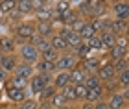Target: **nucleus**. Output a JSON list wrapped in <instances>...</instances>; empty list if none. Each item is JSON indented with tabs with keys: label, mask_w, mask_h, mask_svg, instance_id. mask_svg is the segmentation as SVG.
Listing matches in <instances>:
<instances>
[{
	"label": "nucleus",
	"mask_w": 129,
	"mask_h": 109,
	"mask_svg": "<svg viewBox=\"0 0 129 109\" xmlns=\"http://www.w3.org/2000/svg\"><path fill=\"white\" fill-rule=\"evenodd\" d=\"M105 102H107L109 109H120V107L127 105V100L124 98V94H122V93H113V94H109Z\"/></svg>",
	"instance_id": "nucleus-17"
},
{
	"label": "nucleus",
	"mask_w": 129,
	"mask_h": 109,
	"mask_svg": "<svg viewBox=\"0 0 129 109\" xmlns=\"http://www.w3.org/2000/svg\"><path fill=\"white\" fill-rule=\"evenodd\" d=\"M113 68H114V72H116V74L129 70V61H127V57H124V59H120V61L113 63Z\"/></svg>",
	"instance_id": "nucleus-32"
},
{
	"label": "nucleus",
	"mask_w": 129,
	"mask_h": 109,
	"mask_svg": "<svg viewBox=\"0 0 129 109\" xmlns=\"http://www.w3.org/2000/svg\"><path fill=\"white\" fill-rule=\"evenodd\" d=\"M70 109H79V107H72V105H70Z\"/></svg>",
	"instance_id": "nucleus-45"
},
{
	"label": "nucleus",
	"mask_w": 129,
	"mask_h": 109,
	"mask_svg": "<svg viewBox=\"0 0 129 109\" xmlns=\"http://www.w3.org/2000/svg\"><path fill=\"white\" fill-rule=\"evenodd\" d=\"M94 109H109V105H107L105 100H102V102H98V104H94Z\"/></svg>",
	"instance_id": "nucleus-37"
},
{
	"label": "nucleus",
	"mask_w": 129,
	"mask_h": 109,
	"mask_svg": "<svg viewBox=\"0 0 129 109\" xmlns=\"http://www.w3.org/2000/svg\"><path fill=\"white\" fill-rule=\"evenodd\" d=\"M48 105H50V109H57V107H67L68 104H67V100L61 96V93L57 91V93L48 100Z\"/></svg>",
	"instance_id": "nucleus-25"
},
{
	"label": "nucleus",
	"mask_w": 129,
	"mask_h": 109,
	"mask_svg": "<svg viewBox=\"0 0 129 109\" xmlns=\"http://www.w3.org/2000/svg\"><path fill=\"white\" fill-rule=\"evenodd\" d=\"M96 76L100 78V81L102 83H107L111 81V79H114L116 78V72H114V68H113V63H102L98 68V72H96Z\"/></svg>",
	"instance_id": "nucleus-8"
},
{
	"label": "nucleus",
	"mask_w": 129,
	"mask_h": 109,
	"mask_svg": "<svg viewBox=\"0 0 129 109\" xmlns=\"http://www.w3.org/2000/svg\"><path fill=\"white\" fill-rule=\"evenodd\" d=\"M13 33H15V43H17V46L22 43H28L30 41V37L35 33V24H33V20H20V22H17V24L13 26Z\"/></svg>",
	"instance_id": "nucleus-1"
},
{
	"label": "nucleus",
	"mask_w": 129,
	"mask_h": 109,
	"mask_svg": "<svg viewBox=\"0 0 129 109\" xmlns=\"http://www.w3.org/2000/svg\"><path fill=\"white\" fill-rule=\"evenodd\" d=\"M33 24H35V33H39L44 39H50L55 33V26L52 22H35L33 20Z\"/></svg>",
	"instance_id": "nucleus-12"
},
{
	"label": "nucleus",
	"mask_w": 129,
	"mask_h": 109,
	"mask_svg": "<svg viewBox=\"0 0 129 109\" xmlns=\"http://www.w3.org/2000/svg\"><path fill=\"white\" fill-rule=\"evenodd\" d=\"M17 59H19L20 63H28V65H35V63L39 61V52H37V48L31 46L30 43H22L17 46Z\"/></svg>",
	"instance_id": "nucleus-2"
},
{
	"label": "nucleus",
	"mask_w": 129,
	"mask_h": 109,
	"mask_svg": "<svg viewBox=\"0 0 129 109\" xmlns=\"http://www.w3.org/2000/svg\"><path fill=\"white\" fill-rule=\"evenodd\" d=\"M59 93H61L63 98L67 100V104H68V105L72 104V102H76V91H74V85H67V87L61 89Z\"/></svg>",
	"instance_id": "nucleus-26"
},
{
	"label": "nucleus",
	"mask_w": 129,
	"mask_h": 109,
	"mask_svg": "<svg viewBox=\"0 0 129 109\" xmlns=\"http://www.w3.org/2000/svg\"><path fill=\"white\" fill-rule=\"evenodd\" d=\"M116 81H118V87H120V89L125 91V89L129 87V70L116 74Z\"/></svg>",
	"instance_id": "nucleus-30"
},
{
	"label": "nucleus",
	"mask_w": 129,
	"mask_h": 109,
	"mask_svg": "<svg viewBox=\"0 0 129 109\" xmlns=\"http://www.w3.org/2000/svg\"><path fill=\"white\" fill-rule=\"evenodd\" d=\"M57 93V91L54 89V85H46V87L41 91V94H39V98H41V102H48L52 96H54Z\"/></svg>",
	"instance_id": "nucleus-29"
},
{
	"label": "nucleus",
	"mask_w": 129,
	"mask_h": 109,
	"mask_svg": "<svg viewBox=\"0 0 129 109\" xmlns=\"http://www.w3.org/2000/svg\"><path fill=\"white\" fill-rule=\"evenodd\" d=\"M0 109H13V107H9V105H0Z\"/></svg>",
	"instance_id": "nucleus-42"
},
{
	"label": "nucleus",
	"mask_w": 129,
	"mask_h": 109,
	"mask_svg": "<svg viewBox=\"0 0 129 109\" xmlns=\"http://www.w3.org/2000/svg\"><path fill=\"white\" fill-rule=\"evenodd\" d=\"M57 109H70V105H67V107H57Z\"/></svg>",
	"instance_id": "nucleus-43"
},
{
	"label": "nucleus",
	"mask_w": 129,
	"mask_h": 109,
	"mask_svg": "<svg viewBox=\"0 0 129 109\" xmlns=\"http://www.w3.org/2000/svg\"><path fill=\"white\" fill-rule=\"evenodd\" d=\"M33 74H35L33 65L20 63V61H19V65H17V67H15V70H13V76H19V78H24V79H30Z\"/></svg>",
	"instance_id": "nucleus-15"
},
{
	"label": "nucleus",
	"mask_w": 129,
	"mask_h": 109,
	"mask_svg": "<svg viewBox=\"0 0 129 109\" xmlns=\"http://www.w3.org/2000/svg\"><path fill=\"white\" fill-rule=\"evenodd\" d=\"M100 65H102V63H100V57H98V56H90V57H87V59L79 61V68L87 74V76L96 74L98 68H100Z\"/></svg>",
	"instance_id": "nucleus-5"
},
{
	"label": "nucleus",
	"mask_w": 129,
	"mask_h": 109,
	"mask_svg": "<svg viewBox=\"0 0 129 109\" xmlns=\"http://www.w3.org/2000/svg\"><path fill=\"white\" fill-rule=\"evenodd\" d=\"M13 9H15V0H2V2H0V13L8 15Z\"/></svg>",
	"instance_id": "nucleus-34"
},
{
	"label": "nucleus",
	"mask_w": 129,
	"mask_h": 109,
	"mask_svg": "<svg viewBox=\"0 0 129 109\" xmlns=\"http://www.w3.org/2000/svg\"><path fill=\"white\" fill-rule=\"evenodd\" d=\"M129 54V48H120V46H111L107 52H105V56L109 57V61L111 63H116V61H120V59H124V57H127Z\"/></svg>",
	"instance_id": "nucleus-14"
},
{
	"label": "nucleus",
	"mask_w": 129,
	"mask_h": 109,
	"mask_svg": "<svg viewBox=\"0 0 129 109\" xmlns=\"http://www.w3.org/2000/svg\"><path fill=\"white\" fill-rule=\"evenodd\" d=\"M8 78H9V74H6L2 68H0V81H4V83H6V79H8Z\"/></svg>",
	"instance_id": "nucleus-40"
},
{
	"label": "nucleus",
	"mask_w": 129,
	"mask_h": 109,
	"mask_svg": "<svg viewBox=\"0 0 129 109\" xmlns=\"http://www.w3.org/2000/svg\"><path fill=\"white\" fill-rule=\"evenodd\" d=\"M85 87L87 89H94V87H100V85H102V81H100V78L96 76V74H92V76H87L85 78Z\"/></svg>",
	"instance_id": "nucleus-33"
},
{
	"label": "nucleus",
	"mask_w": 129,
	"mask_h": 109,
	"mask_svg": "<svg viewBox=\"0 0 129 109\" xmlns=\"http://www.w3.org/2000/svg\"><path fill=\"white\" fill-rule=\"evenodd\" d=\"M74 91H76V102H85V98H87V89L85 85H74Z\"/></svg>",
	"instance_id": "nucleus-35"
},
{
	"label": "nucleus",
	"mask_w": 129,
	"mask_h": 109,
	"mask_svg": "<svg viewBox=\"0 0 129 109\" xmlns=\"http://www.w3.org/2000/svg\"><path fill=\"white\" fill-rule=\"evenodd\" d=\"M8 17H9V19H22V15L19 13V11H17V9H13V11H11V13H8Z\"/></svg>",
	"instance_id": "nucleus-38"
},
{
	"label": "nucleus",
	"mask_w": 129,
	"mask_h": 109,
	"mask_svg": "<svg viewBox=\"0 0 129 109\" xmlns=\"http://www.w3.org/2000/svg\"><path fill=\"white\" fill-rule=\"evenodd\" d=\"M109 9H111V13H113L111 19L127 20V17H129V2H125V0H118V2H113V4H111Z\"/></svg>",
	"instance_id": "nucleus-4"
},
{
	"label": "nucleus",
	"mask_w": 129,
	"mask_h": 109,
	"mask_svg": "<svg viewBox=\"0 0 129 109\" xmlns=\"http://www.w3.org/2000/svg\"><path fill=\"white\" fill-rule=\"evenodd\" d=\"M85 78H87V74L81 70L79 67L74 68V70H70V85H83Z\"/></svg>",
	"instance_id": "nucleus-24"
},
{
	"label": "nucleus",
	"mask_w": 129,
	"mask_h": 109,
	"mask_svg": "<svg viewBox=\"0 0 129 109\" xmlns=\"http://www.w3.org/2000/svg\"><path fill=\"white\" fill-rule=\"evenodd\" d=\"M78 35L81 37V41H83V43H85V41H89V39H90V37H94V35H98V32L94 30V26H92V24H90V22H89V20H87V22H85V24H83V26H81V30L78 32Z\"/></svg>",
	"instance_id": "nucleus-20"
},
{
	"label": "nucleus",
	"mask_w": 129,
	"mask_h": 109,
	"mask_svg": "<svg viewBox=\"0 0 129 109\" xmlns=\"http://www.w3.org/2000/svg\"><path fill=\"white\" fill-rule=\"evenodd\" d=\"M39 109H50L48 102H41V104H39Z\"/></svg>",
	"instance_id": "nucleus-41"
},
{
	"label": "nucleus",
	"mask_w": 129,
	"mask_h": 109,
	"mask_svg": "<svg viewBox=\"0 0 129 109\" xmlns=\"http://www.w3.org/2000/svg\"><path fill=\"white\" fill-rule=\"evenodd\" d=\"M114 44H116V46H120V48H129V43H127V33H124V35H116Z\"/></svg>",
	"instance_id": "nucleus-36"
},
{
	"label": "nucleus",
	"mask_w": 129,
	"mask_h": 109,
	"mask_svg": "<svg viewBox=\"0 0 129 109\" xmlns=\"http://www.w3.org/2000/svg\"><path fill=\"white\" fill-rule=\"evenodd\" d=\"M33 15H35V19H33L35 22H52V15H54L52 4L50 2H44L39 9L33 11Z\"/></svg>",
	"instance_id": "nucleus-6"
},
{
	"label": "nucleus",
	"mask_w": 129,
	"mask_h": 109,
	"mask_svg": "<svg viewBox=\"0 0 129 109\" xmlns=\"http://www.w3.org/2000/svg\"><path fill=\"white\" fill-rule=\"evenodd\" d=\"M55 65V70H64V72H70L74 68L79 67V59L74 56V52H67V54H61L57 57V61L54 63Z\"/></svg>",
	"instance_id": "nucleus-3"
},
{
	"label": "nucleus",
	"mask_w": 129,
	"mask_h": 109,
	"mask_svg": "<svg viewBox=\"0 0 129 109\" xmlns=\"http://www.w3.org/2000/svg\"><path fill=\"white\" fill-rule=\"evenodd\" d=\"M78 107H79V109H94V104H89V102H81Z\"/></svg>",
	"instance_id": "nucleus-39"
},
{
	"label": "nucleus",
	"mask_w": 129,
	"mask_h": 109,
	"mask_svg": "<svg viewBox=\"0 0 129 109\" xmlns=\"http://www.w3.org/2000/svg\"><path fill=\"white\" fill-rule=\"evenodd\" d=\"M15 9L24 17V15H33V6L31 0H15Z\"/></svg>",
	"instance_id": "nucleus-21"
},
{
	"label": "nucleus",
	"mask_w": 129,
	"mask_h": 109,
	"mask_svg": "<svg viewBox=\"0 0 129 109\" xmlns=\"http://www.w3.org/2000/svg\"><path fill=\"white\" fill-rule=\"evenodd\" d=\"M33 68H35V74H54L55 72V65L54 63L44 61V59H41V57H39V61L33 65Z\"/></svg>",
	"instance_id": "nucleus-18"
},
{
	"label": "nucleus",
	"mask_w": 129,
	"mask_h": 109,
	"mask_svg": "<svg viewBox=\"0 0 129 109\" xmlns=\"http://www.w3.org/2000/svg\"><path fill=\"white\" fill-rule=\"evenodd\" d=\"M15 52H17L15 39L9 37V35H0V54L9 56V54H15Z\"/></svg>",
	"instance_id": "nucleus-11"
},
{
	"label": "nucleus",
	"mask_w": 129,
	"mask_h": 109,
	"mask_svg": "<svg viewBox=\"0 0 129 109\" xmlns=\"http://www.w3.org/2000/svg\"><path fill=\"white\" fill-rule=\"evenodd\" d=\"M98 37H100V41H102V46H103L105 52H107L111 46H114V41H116V35H114V33H111V32H102V33H98Z\"/></svg>",
	"instance_id": "nucleus-22"
},
{
	"label": "nucleus",
	"mask_w": 129,
	"mask_h": 109,
	"mask_svg": "<svg viewBox=\"0 0 129 109\" xmlns=\"http://www.w3.org/2000/svg\"><path fill=\"white\" fill-rule=\"evenodd\" d=\"M120 109H129V105H124V107H120Z\"/></svg>",
	"instance_id": "nucleus-44"
},
{
	"label": "nucleus",
	"mask_w": 129,
	"mask_h": 109,
	"mask_svg": "<svg viewBox=\"0 0 129 109\" xmlns=\"http://www.w3.org/2000/svg\"><path fill=\"white\" fill-rule=\"evenodd\" d=\"M17 65H19V59H17L15 54H9V56L0 54V68H2L6 74H9V76H11Z\"/></svg>",
	"instance_id": "nucleus-9"
},
{
	"label": "nucleus",
	"mask_w": 129,
	"mask_h": 109,
	"mask_svg": "<svg viewBox=\"0 0 129 109\" xmlns=\"http://www.w3.org/2000/svg\"><path fill=\"white\" fill-rule=\"evenodd\" d=\"M59 56H61V54H59V52H55V50L52 48V46H50V48H46L44 52H41V54H39V57H41V59H44V61H50V63H55Z\"/></svg>",
	"instance_id": "nucleus-27"
},
{
	"label": "nucleus",
	"mask_w": 129,
	"mask_h": 109,
	"mask_svg": "<svg viewBox=\"0 0 129 109\" xmlns=\"http://www.w3.org/2000/svg\"><path fill=\"white\" fill-rule=\"evenodd\" d=\"M48 43H50V46L54 48L55 52H59V54H67V52H70L67 41H64V39L59 35V33H54V35L48 39Z\"/></svg>",
	"instance_id": "nucleus-13"
},
{
	"label": "nucleus",
	"mask_w": 129,
	"mask_h": 109,
	"mask_svg": "<svg viewBox=\"0 0 129 109\" xmlns=\"http://www.w3.org/2000/svg\"><path fill=\"white\" fill-rule=\"evenodd\" d=\"M105 91H103V87L100 85V87H94V89H89L87 91V98H85V102H89V104H98V102H102V100H105Z\"/></svg>",
	"instance_id": "nucleus-16"
},
{
	"label": "nucleus",
	"mask_w": 129,
	"mask_h": 109,
	"mask_svg": "<svg viewBox=\"0 0 129 109\" xmlns=\"http://www.w3.org/2000/svg\"><path fill=\"white\" fill-rule=\"evenodd\" d=\"M6 89H26L28 87V79H24V78H19V76H11L6 79Z\"/></svg>",
	"instance_id": "nucleus-19"
},
{
	"label": "nucleus",
	"mask_w": 129,
	"mask_h": 109,
	"mask_svg": "<svg viewBox=\"0 0 129 109\" xmlns=\"http://www.w3.org/2000/svg\"><path fill=\"white\" fill-rule=\"evenodd\" d=\"M70 8H72V4L67 2V0H59V2L52 4V9H54V13H57V15H63L64 11H68Z\"/></svg>",
	"instance_id": "nucleus-28"
},
{
	"label": "nucleus",
	"mask_w": 129,
	"mask_h": 109,
	"mask_svg": "<svg viewBox=\"0 0 129 109\" xmlns=\"http://www.w3.org/2000/svg\"><path fill=\"white\" fill-rule=\"evenodd\" d=\"M52 85H54L55 91H61V89L67 87V85H70V72L55 70L52 74Z\"/></svg>",
	"instance_id": "nucleus-7"
},
{
	"label": "nucleus",
	"mask_w": 129,
	"mask_h": 109,
	"mask_svg": "<svg viewBox=\"0 0 129 109\" xmlns=\"http://www.w3.org/2000/svg\"><path fill=\"white\" fill-rule=\"evenodd\" d=\"M6 94H8V100H9L13 105H19V104H22L24 100L30 98L26 89H6Z\"/></svg>",
	"instance_id": "nucleus-10"
},
{
	"label": "nucleus",
	"mask_w": 129,
	"mask_h": 109,
	"mask_svg": "<svg viewBox=\"0 0 129 109\" xmlns=\"http://www.w3.org/2000/svg\"><path fill=\"white\" fill-rule=\"evenodd\" d=\"M13 109H39V102L35 100V98H28V100L22 102V104L15 105Z\"/></svg>",
	"instance_id": "nucleus-31"
},
{
	"label": "nucleus",
	"mask_w": 129,
	"mask_h": 109,
	"mask_svg": "<svg viewBox=\"0 0 129 109\" xmlns=\"http://www.w3.org/2000/svg\"><path fill=\"white\" fill-rule=\"evenodd\" d=\"M109 32L114 33V35H124V33H127V20H116V19H113Z\"/></svg>",
	"instance_id": "nucleus-23"
}]
</instances>
